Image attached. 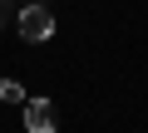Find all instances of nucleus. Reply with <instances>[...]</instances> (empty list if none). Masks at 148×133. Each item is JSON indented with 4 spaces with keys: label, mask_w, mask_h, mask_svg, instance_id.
Here are the masks:
<instances>
[{
    "label": "nucleus",
    "mask_w": 148,
    "mask_h": 133,
    "mask_svg": "<svg viewBox=\"0 0 148 133\" xmlns=\"http://www.w3.org/2000/svg\"><path fill=\"white\" fill-rule=\"evenodd\" d=\"M25 128H30V133H54V128H59L54 99H25Z\"/></svg>",
    "instance_id": "nucleus-2"
},
{
    "label": "nucleus",
    "mask_w": 148,
    "mask_h": 133,
    "mask_svg": "<svg viewBox=\"0 0 148 133\" xmlns=\"http://www.w3.org/2000/svg\"><path fill=\"white\" fill-rule=\"evenodd\" d=\"M0 104H20L25 108V84L20 79H0Z\"/></svg>",
    "instance_id": "nucleus-3"
},
{
    "label": "nucleus",
    "mask_w": 148,
    "mask_h": 133,
    "mask_svg": "<svg viewBox=\"0 0 148 133\" xmlns=\"http://www.w3.org/2000/svg\"><path fill=\"white\" fill-rule=\"evenodd\" d=\"M25 5H40V0H25Z\"/></svg>",
    "instance_id": "nucleus-5"
},
{
    "label": "nucleus",
    "mask_w": 148,
    "mask_h": 133,
    "mask_svg": "<svg viewBox=\"0 0 148 133\" xmlns=\"http://www.w3.org/2000/svg\"><path fill=\"white\" fill-rule=\"evenodd\" d=\"M15 30H20V40L45 44V40L54 35V15L45 10V0H40V5H25V10H20V20H15Z\"/></svg>",
    "instance_id": "nucleus-1"
},
{
    "label": "nucleus",
    "mask_w": 148,
    "mask_h": 133,
    "mask_svg": "<svg viewBox=\"0 0 148 133\" xmlns=\"http://www.w3.org/2000/svg\"><path fill=\"white\" fill-rule=\"evenodd\" d=\"M0 25H5V0H0Z\"/></svg>",
    "instance_id": "nucleus-4"
}]
</instances>
